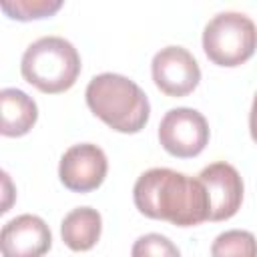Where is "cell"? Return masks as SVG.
Returning <instances> with one entry per match:
<instances>
[{"mask_svg": "<svg viewBox=\"0 0 257 257\" xmlns=\"http://www.w3.org/2000/svg\"><path fill=\"white\" fill-rule=\"evenodd\" d=\"M135 207L149 219L177 227H195L209 221V199L203 183L173 169L145 171L133 187Z\"/></svg>", "mask_w": 257, "mask_h": 257, "instance_id": "6da1fadb", "label": "cell"}, {"mask_svg": "<svg viewBox=\"0 0 257 257\" xmlns=\"http://www.w3.org/2000/svg\"><path fill=\"white\" fill-rule=\"evenodd\" d=\"M84 96L90 112L116 133L135 135L149 122V98L128 76L116 72L96 74L90 78Z\"/></svg>", "mask_w": 257, "mask_h": 257, "instance_id": "7a4b0ae2", "label": "cell"}, {"mask_svg": "<svg viewBox=\"0 0 257 257\" xmlns=\"http://www.w3.org/2000/svg\"><path fill=\"white\" fill-rule=\"evenodd\" d=\"M22 78L40 92L58 94L68 90L80 74V54L62 36L34 40L20 60Z\"/></svg>", "mask_w": 257, "mask_h": 257, "instance_id": "3957f363", "label": "cell"}, {"mask_svg": "<svg viewBox=\"0 0 257 257\" xmlns=\"http://www.w3.org/2000/svg\"><path fill=\"white\" fill-rule=\"evenodd\" d=\"M203 50L217 66H239L257 50V26L241 12H221L203 30Z\"/></svg>", "mask_w": 257, "mask_h": 257, "instance_id": "277c9868", "label": "cell"}, {"mask_svg": "<svg viewBox=\"0 0 257 257\" xmlns=\"http://www.w3.org/2000/svg\"><path fill=\"white\" fill-rule=\"evenodd\" d=\"M161 147L177 159H193L201 155L209 143L207 118L189 106L171 108L159 124Z\"/></svg>", "mask_w": 257, "mask_h": 257, "instance_id": "5b68a950", "label": "cell"}, {"mask_svg": "<svg viewBox=\"0 0 257 257\" xmlns=\"http://www.w3.org/2000/svg\"><path fill=\"white\" fill-rule=\"evenodd\" d=\"M151 72L157 88L171 98L191 94L201 80V68L195 56L183 46L161 48L153 56Z\"/></svg>", "mask_w": 257, "mask_h": 257, "instance_id": "8992f818", "label": "cell"}, {"mask_svg": "<svg viewBox=\"0 0 257 257\" xmlns=\"http://www.w3.org/2000/svg\"><path fill=\"white\" fill-rule=\"evenodd\" d=\"M108 161L100 147L92 143L72 145L64 151L58 165L60 183L74 193H90L98 189L106 177Z\"/></svg>", "mask_w": 257, "mask_h": 257, "instance_id": "52a82bcc", "label": "cell"}, {"mask_svg": "<svg viewBox=\"0 0 257 257\" xmlns=\"http://www.w3.org/2000/svg\"><path fill=\"white\" fill-rule=\"evenodd\" d=\"M197 179L207 191L209 221H227L239 211L243 201V179L233 165L225 161L211 163Z\"/></svg>", "mask_w": 257, "mask_h": 257, "instance_id": "ba28073f", "label": "cell"}, {"mask_svg": "<svg viewBox=\"0 0 257 257\" xmlns=\"http://www.w3.org/2000/svg\"><path fill=\"white\" fill-rule=\"evenodd\" d=\"M52 247V233L38 215H18L2 227V257H42Z\"/></svg>", "mask_w": 257, "mask_h": 257, "instance_id": "9c48e42d", "label": "cell"}, {"mask_svg": "<svg viewBox=\"0 0 257 257\" xmlns=\"http://www.w3.org/2000/svg\"><path fill=\"white\" fill-rule=\"evenodd\" d=\"M0 133L4 137H24L36 124L38 106L36 102L20 88H2L0 90Z\"/></svg>", "mask_w": 257, "mask_h": 257, "instance_id": "30bf717a", "label": "cell"}, {"mask_svg": "<svg viewBox=\"0 0 257 257\" xmlns=\"http://www.w3.org/2000/svg\"><path fill=\"white\" fill-rule=\"evenodd\" d=\"M102 231V217L92 207H76L64 215L60 223V235L68 249L80 253L96 245Z\"/></svg>", "mask_w": 257, "mask_h": 257, "instance_id": "8fae6325", "label": "cell"}, {"mask_svg": "<svg viewBox=\"0 0 257 257\" xmlns=\"http://www.w3.org/2000/svg\"><path fill=\"white\" fill-rule=\"evenodd\" d=\"M211 257H257V239L251 231H225L215 237Z\"/></svg>", "mask_w": 257, "mask_h": 257, "instance_id": "7c38bea8", "label": "cell"}, {"mask_svg": "<svg viewBox=\"0 0 257 257\" xmlns=\"http://www.w3.org/2000/svg\"><path fill=\"white\" fill-rule=\"evenodd\" d=\"M0 8L8 18L28 22V20L50 18L62 8V2L60 0H4Z\"/></svg>", "mask_w": 257, "mask_h": 257, "instance_id": "4fadbf2b", "label": "cell"}, {"mask_svg": "<svg viewBox=\"0 0 257 257\" xmlns=\"http://www.w3.org/2000/svg\"><path fill=\"white\" fill-rule=\"evenodd\" d=\"M131 257H181V251L169 237L161 233H147L133 243Z\"/></svg>", "mask_w": 257, "mask_h": 257, "instance_id": "5bb4252c", "label": "cell"}, {"mask_svg": "<svg viewBox=\"0 0 257 257\" xmlns=\"http://www.w3.org/2000/svg\"><path fill=\"white\" fill-rule=\"evenodd\" d=\"M249 133H251V139L257 143V94L253 98L251 112H249Z\"/></svg>", "mask_w": 257, "mask_h": 257, "instance_id": "9a60e30c", "label": "cell"}]
</instances>
